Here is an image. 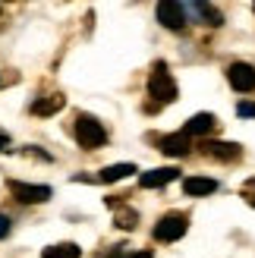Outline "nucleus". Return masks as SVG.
Returning a JSON list of instances; mask_svg holds the SVG:
<instances>
[{"instance_id":"nucleus-1","label":"nucleus","mask_w":255,"mask_h":258,"mask_svg":"<svg viewBox=\"0 0 255 258\" xmlns=\"http://www.w3.org/2000/svg\"><path fill=\"white\" fill-rule=\"evenodd\" d=\"M148 95L155 98L158 104H173L176 95H180V88H176L173 76L167 73L164 63H155V70H151V76H148Z\"/></svg>"},{"instance_id":"nucleus-2","label":"nucleus","mask_w":255,"mask_h":258,"mask_svg":"<svg viewBox=\"0 0 255 258\" xmlns=\"http://www.w3.org/2000/svg\"><path fill=\"white\" fill-rule=\"evenodd\" d=\"M76 139H79L82 148H101L107 142V129L101 120L88 117V113H79L76 117Z\"/></svg>"},{"instance_id":"nucleus-3","label":"nucleus","mask_w":255,"mask_h":258,"mask_svg":"<svg viewBox=\"0 0 255 258\" xmlns=\"http://www.w3.org/2000/svg\"><path fill=\"white\" fill-rule=\"evenodd\" d=\"M186 230H189V221L183 214H164L158 227H155V239L161 242H176V239H183L186 236Z\"/></svg>"},{"instance_id":"nucleus-4","label":"nucleus","mask_w":255,"mask_h":258,"mask_svg":"<svg viewBox=\"0 0 255 258\" xmlns=\"http://www.w3.org/2000/svg\"><path fill=\"white\" fill-rule=\"evenodd\" d=\"M158 22L170 32H180L186 25V7L176 0H164V4H158Z\"/></svg>"},{"instance_id":"nucleus-5","label":"nucleus","mask_w":255,"mask_h":258,"mask_svg":"<svg viewBox=\"0 0 255 258\" xmlns=\"http://www.w3.org/2000/svg\"><path fill=\"white\" fill-rule=\"evenodd\" d=\"M10 192L16 196L22 205H41L50 199V186H35V183H19V179H13L10 183Z\"/></svg>"},{"instance_id":"nucleus-6","label":"nucleus","mask_w":255,"mask_h":258,"mask_svg":"<svg viewBox=\"0 0 255 258\" xmlns=\"http://www.w3.org/2000/svg\"><path fill=\"white\" fill-rule=\"evenodd\" d=\"M227 82L236 92H255V67L252 63H230L227 67Z\"/></svg>"},{"instance_id":"nucleus-7","label":"nucleus","mask_w":255,"mask_h":258,"mask_svg":"<svg viewBox=\"0 0 255 258\" xmlns=\"http://www.w3.org/2000/svg\"><path fill=\"white\" fill-rule=\"evenodd\" d=\"M176 176H180V170H176V167H155V170H148V173L139 176V186H142V189H158V186L173 183Z\"/></svg>"},{"instance_id":"nucleus-8","label":"nucleus","mask_w":255,"mask_h":258,"mask_svg":"<svg viewBox=\"0 0 255 258\" xmlns=\"http://www.w3.org/2000/svg\"><path fill=\"white\" fill-rule=\"evenodd\" d=\"M202 151H205L208 158H214V161H236L239 154H243V148H239L236 142H205Z\"/></svg>"},{"instance_id":"nucleus-9","label":"nucleus","mask_w":255,"mask_h":258,"mask_svg":"<svg viewBox=\"0 0 255 258\" xmlns=\"http://www.w3.org/2000/svg\"><path fill=\"white\" fill-rule=\"evenodd\" d=\"M189 136L186 133H173V136H164L161 139V151L164 154H170V158H186L189 154Z\"/></svg>"},{"instance_id":"nucleus-10","label":"nucleus","mask_w":255,"mask_h":258,"mask_svg":"<svg viewBox=\"0 0 255 258\" xmlns=\"http://www.w3.org/2000/svg\"><path fill=\"white\" fill-rule=\"evenodd\" d=\"M186 13L199 16V19H202V25H221V22H224L221 10H214L211 4H202V0H196V4H186Z\"/></svg>"},{"instance_id":"nucleus-11","label":"nucleus","mask_w":255,"mask_h":258,"mask_svg":"<svg viewBox=\"0 0 255 258\" xmlns=\"http://www.w3.org/2000/svg\"><path fill=\"white\" fill-rule=\"evenodd\" d=\"M214 113H196V117H189L186 126H183V133L186 136H208L211 129H214Z\"/></svg>"},{"instance_id":"nucleus-12","label":"nucleus","mask_w":255,"mask_h":258,"mask_svg":"<svg viewBox=\"0 0 255 258\" xmlns=\"http://www.w3.org/2000/svg\"><path fill=\"white\" fill-rule=\"evenodd\" d=\"M218 189V183L208 176H186L183 179V192L186 196H211V192Z\"/></svg>"},{"instance_id":"nucleus-13","label":"nucleus","mask_w":255,"mask_h":258,"mask_svg":"<svg viewBox=\"0 0 255 258\" xmlns=\"http://www.w3.org/2000/svg\"><path fill=\"white\" fill-rule=\"evenodd\" d=\"M63 107H67V98H63V95H50V98L35 101V104H32V110L38 113V117H54V113L63 110Z\"/></svg>"},{"instance_id":"nucleus-14","label":"nucleus","mask_w":255,"mask_h":258,"mask_svg":"<svg viewBox=\"0 0 255 258\" xmlns=\"http://www.w3.org/2000/svg\"><path fill=\"white\" fill-rule=\"evenodd\" d=\"M130 173H136V164H110L98 173V179L101 183H120V179H126Z\"/></svg>"},{"instance_id":"nucleus-15","label":"nucleus","mask_w":255,"mask_h":258,"mask_svg":"<svg viewBox=\"0 0 255 258\" xmlns=\"http://www.w3.org/2000/svg\"><path fill=\"white\" fill-rule=\"evenodd\" d=\"M82 249L76 246V242H60V246H47L41 258H79Z\"/></svg>"},{"instance_id":"nucleus-16","label":"nucleus","mask_w":255,"mask_h":258,"mask_svg":"<svg viewBox=\"0 0 255 258\" xmlns=\"http://www.w3.org/2000/svg\"><path fill=\"white\" fill-rule=\"evenodd\" d=\"M136 224H139V214H136V211H130V208H120V211H117V227L133 230Z\"/></svg>"},{"instance_id":"nucleus-17","label":"nucleus","mask_w":255,"mask_h":258,"mask_svg":"<svg viewBox=\"0 0 255 258\" xmlns=\"http://www.w3.org/2000/svg\"><path fill=\"white\" fill-rule=\"evenodd\" d=\"M236 113H239V117H255V104L243 101V104H236Z\"/></svg>"},{"instance_id":"nucleus-18","label":"nucleus","mask_w":255,"mask_h":258,"mask_svg":"<svg viewBox=\"0 0 255 258\" xmlns=\"http://www.w3.org/2000/svg\"><path fill=\"white\" fill-rule=\"evenodd\" d=\"M10 224H13L10 217H7V214H0V239H4V236L10 233Z\"/></svg>"},{"instance_id":"nucleus-19","label":"nucleus","mask_w":255,"mask_h":258,"mask_svg":"<svg viewBox=\"0 0 255 258\" xmlns=\"http://www.w3.org/2000/svg\"><path fill=\"white\" fill-rule=\"evenodd\" d=\"M123 258H151V252H133V255H123Z\"/></svg>"},{"instance_id":"nucleus-20","label":"nucleus","mask_w":255,"mask_h":258,"mask_svg":"<svg viewBox=\"0 0 255 258\" xmlns=\"http://www.w3.org/2000/svg\"><path fill=\"white\" fill-rule=\"evenodd\" d=\"M7 148H10V139H7V136H0V151H7Z\"/></svg>"},{"instance_id":"nucleus-21","label":"nucleus","mask_w":255,"mask_h":258,"mask_svg":"<svg viewBox=\"0 0 255 258\" xmlns=\"http://www.w3.org/2000/svg\"><path fill=\"white\" fill-rule=\"evenodd\" d=\"M252 186H255V179H252Z\"/></svg>"},{"instance_id":"nucleus-22","label":"nucleus","mask_w":255,"mask_h":258,"mask_svg":"<svg viewBox=\"0 0 255 258\" xmlns=\"http://www.w3.org/2000/svg\"><path fill=\"white\" fill-rule=\"evenodd\" d=\"M252 205H255V199H252Z\"/></svg>"}]
</instances>
